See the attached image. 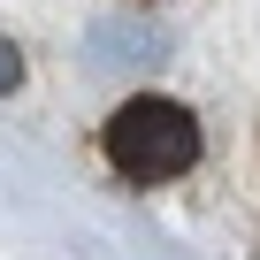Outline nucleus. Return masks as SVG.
Wrapping results in <instances>:
<instances>
[{
	"label": "nucleus",
	"mask_w": 260,
	"mask_h": 260,
	"mask_svg": "<svg viewBox=\"0 0 260 260\" xmlns=\"http://www.w3.org/2000/svg\"><path fill=\"white\" fill-rule=\"evenodd\" d=\"M199 153H207V130L169 92H130L100 122V161L115 184H176L199 169Z\"/></svg>",
	"instance_id": "obj_1"
},
{
	"label": "nucleus",
	"mask_w": 260,
	"mask_h": 260,
	"mask_svg": "<svg viewBox=\"0 0 260 260\" xmlns=\"http://www.w3.org/2000/svg\"><path fill=\"white\" fill-rule=\"evenodd\" d=\"M16 84H23V54L0 39V92H16Z\"/></svg>",
	"instance_id": "obj_2"
},
{
	"label": "nucleus",
	"mask_w": 260,
	"mask_h": 260,
	"mask_svg": "<svg viewBox=\"0 0 260 260\" xmlns=\"http://www.w3.org/2000/svg\"><path fill=\"white\" fill-rule=\"evenodd\" d=\"M138 8H153V0H138Z\"/></svg>",
	"instance_id": "obj_3"
}]
</instances>
